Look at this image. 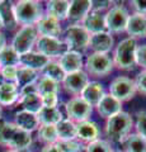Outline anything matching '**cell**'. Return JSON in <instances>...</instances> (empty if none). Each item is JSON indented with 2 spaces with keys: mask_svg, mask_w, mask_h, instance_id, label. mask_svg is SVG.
Returning <instances> with one entry per match:
<instances>
[{
  "mask_svg": "<svg viewBox=\"0 0 146 152\" xmlns=\"http://www.w3.org/2000/svg\"><path fill=\"white\" fill-rule=\"evenodd\" d=\"M59 65L61 66L65 75L80 71V70H83V66H84L83 55L75 51H66L60 57Z\"/></svg>",
  "mask_w": 146,
  "mask_h": 152,
  "instance_id": "5bb4252c",
  "label": "cell"
},
{
  "mask_svg": "<svg viewBox=\"0 0 146 152\" xmlns=\"http://www.w3.org/2000/svg\"><path fill=\"white\" fill-rule=\"evenodd\" d=\"M97 112L103 118H111L114 114L122 112V103L111 94H104L103 98L97 104Z\"/></svg>",
  "mask_w": 146,
  "mask_h": 152,
  "instance_id": "2e32d148",
  "label": "cell"
},
{
  "mask_svg": "<svg viewBox=\"0 0 146 152\" xmlns=\"http://www.w3.org/2000/svg\"><path fill=\"white\" fill-rule=\"evenodd\" d=\"M112 1H92V10L101 12L102 9H107L111 7Z\"/></svg>",
  "mask_w": 146,
  "mask_h": 152,
  "instance_id": "f6af8a7d",
  "label": "cell"
},
{
  "mask_svg": "<svg viewBox=\"0 0 146 152\" xmlns=\"http://www.w3.org/2000/svg\"><path fill=\"white\" fill-rule=\"evenodd\" d=\"M65 110H66L67 119L73 121L74 123H80L88 121L93 112V107L89 105L80 96H75L65 103Z\"/></svg>",
  "mask_w": 146,
  "mask_h": 152,
  "instance_id": "9c48e42d",
  "label": "cell"
},
{
  "mask_svg": "<svg viewBox=\"0 0 146 152\" xmlns=\"http://www.w3.org/2000/svg\"><path fill=\"white\" fill-rule=\"evenodd\" d=\"M41 152H61V151L56 143H51V145H46Z\"/></svg>",
  "mask_w": 146,
  "mask_h": 152,
  "instance_id": "bcb514c9",
  "label": "cell"
},
{
  "mask_svg": "<svg viewBox=\"0 0 146 152\" xmlns=\"http://www.w3.org/2000/svg\"><path fill=\"white\" fill-rule=\"evenodd\" d=\"M126 32L131 38H145L146 37V15L145 14L135 13L130 15L127 22Z\"/></svg>",
  "mask_w": 146,
  "mask_h": 152,
  "instance_id": "e0dca14e",
  "label": "cell"
},
{
  "mask_svg": "<svg viewBox=\"0 0 146 152\" xmlns=\"http://www.w3.org/2000/svg\"><path fill=\"white\" fill-rule=\"evenodd\" d=\"M125 152H146V140L137 133H130L122 142Z\"/></svg>",
  "mask_w": 146,
  "mask_h": 152,
  "instance_id": "4dcf8cb0",
  "label": "cell"
},
{
  "mask_svg": "<svg viewBox=\"0 0 146 152\" xmlns=\"http://www.w3.org/2000/svg\"><path fill=\"white\" fill-rule=\"evenodd\" d=\"M135 80L127 77V76H118L109 85V94L118 99L121 103L131 100L136 94Z\"/></svg>",
  "mask_w": 146,
  "mask_h": 152,
  "instance_id": "ba28073f",
  "label": "cell"
},
{
  "mask_svg": "<svg viewBox=\"0 0 146 152\" xmlns=\"http://www.w3.org/2000/svg\"><path fill=\"white\" fill-rule=\"evenodd\" d=\"M18 102L22 105L23 110L33 114H37L43 107L42 105V98L37 93L34 85H29V86L19 90V100Z\"/></svg>",
  "mask_w": 146,
  "mask_h": 152,
  "instance_id": "8fae6325",
  "label": "cell"
},
{
  "mask_svg": "<svg viewBox=\"0 0 146 152\" xmlns=\"http://www.w3.org/2000/svg\"><path fill=\"white\" fill-rule=\"evenodd\" d=\"M113 43L114 39L108 31L94 33L90 34L89 38V48H92L97 53H108L113 48Z\"/></svg>",
  "mask_w": 146,
  "mask_h": 152,
  "instance_id": "4fadbf2b",
  "label": "cell"
},
{
  "mask_svg": "<svg viewBox=\"0 0 146 152\" xmlns=\"http://www.w3.org/2000/svg\"><path fill=\"white\" fill-rule=\"evenodd\" d=\"M4 47H7V38L4 36V33L0 32V52L4 50Z\"/></svg>",
  "mask_w": 146,
  "mask_h": 152,
  "instance_id": "7dc6e473",
  "label": "cell"
},
{
  "mask_svg": "<svg viewBox=\"0 0 146 152\" xmlns=\"http://www.w3.org/2000/svg\"><path fill=\"white\" fill-rule=\"evenodd\" d=\"M42 105L47 108H57L59 96L57 94H46L42 95Z\"/></svg>",
  "mask_w": 146,
  "mask_h": 152,
  "instance_id": "7bdbcfd3",
  "label": "cell"
},
{
  "mask_svg": "<svg viewBox=\"0 0 146 152\" xmlns=\"http://www.w3.org/2000/svg\"><path fill=\"white\" fill-rule=\"evenodd\" d=\"M0 20L4 28L12 31L14 29L18 23L15 15H14V4L8 0H1L0 1Z\"/></svg>",
  "mask_w": 146,
  "mask_h": 152,
  "instance_id": "484cf974",
  "label": "cell"
},
{
  "mask_svg": "<svg viewBox=\"0 0 146 152\" xmlns=\"http://www.w3.org/2000/svg\"><path fill=\"white\" fill-rule=\"evenodd\" d=\"M14 123H15L17 127H19L21 129L29 132V133L38 129V127H40L37 114L26 112V110H23V109L15 113V122Z\"/></svg>",
  "mask_w": 146,
  "mask_h": 152,
  "instance_id": "603a6c76",
  "label": "cell"
},
{
  "mask_svg": "<svg viewBox=\"0 0 146 152\" xmlns=\"http://www.w3.org/2000/svg\"><path fill=\"white\" fill-rule=\"evenodd\" d=\"M17 72H18V66H8V67L0 69V76H1L3 81L5 83H15Z\"/></svg>",
  "mask_w": 146,
  "mask_h": 152,
  "instance_id": "f35d334b",
  "label": "cell"
},
{
  "mask_svg": "<svg viewBox=\"0 0 146 152\" xmlns=\"http://www.w3.org/2000/svg\"><path fill=\"white\" fill-rule=\"evenodd\" d=\"M19 65V55L12 46L4 47L0 52V67H8V66H18Z\"/></svg>",
  "mask_w": 146,
  "mask_h": 152,
  "instance_id": "e575fe53",
  "label": "cell"
},
{
  "mask_svg": "<svg viewBox=\"0 0 146 152\" xmlns=\"http://www.w3.org/2000/svg\"><path fill=\"white\" fill-rule=\"evenodd\" d=\"M36 31L41 37H55L60 38V34L62 29H61L60 22L56 20L55 18L45 14L41 20L36 24Z\"/></svg>",
  "mask_w": 146,
  "mask_h": 152,
  "instance_id": "9a60e30c",
  "label": "cell"
},
{
  "mask_svg": "<svg viewBox=\"0 0 146 152\" xmlns=\"http://www.w3.org/2000/svg\"><path fill=\"white\" fill-rule=\"evenodd\" d=\"M56 145L59 146L61 152H81L84 150V146L78 142L76 140L71 141H57Z\"/></svg>",
  "mask_w": 146,
  "mask_h": 152,
  "instance_id": "8d00e7d4",
  "label": "cell"
},
{
  "mask_svg": "<svg viewBox=\"0 0 146 152\" xmlns=\"http://www.w3.org/2000/svg\"><path fill=\"white\" fill-rule=\"evenodd\" d=\"M89 33L83 26L73 24L69 26L64 33V43L66 45L67 51H75L81 53L83 51L89 48Z\"/></svg>",
  "mask_w": 146,
  "mask_h": 152,
  "instance_id": "277c9868",
  "label": "cell"
},
{
  "mask_svg": "<svg viewBox=\"0 0 146 152\" xmlns=\"http://www.w3.org/2000/svg\"><path fill=\"white\" fill-rule=\"evenodd\" d=\"M112 147L109 145V142H107L104 140H95L88 143L85 147V152H112Z\"/></svg>",
  "mask_w": 146,
  "mask_h": 152,
  "instance_id": "74e56055",
  "label": "cell"
},
{
  "mask_svg": "<svg viewBox=\"0 0 146 152\" xmlns=\"http://www.w3.org/2000/svg\"><path fill=\"white\" fill-rule=\"evenodd\" d=\"M89 83V76L84 70L76 71L73 74L65 75V77L62 80V86L66 90L69 94L73 95H80L84 88Z\"/></svg>",
  "mask_w": 146,
  "mask_h": 152,
  "instance_id": "7c38bea8",
  "label": "cell"
},
{
  "mask_svg": "<svg viewBox=\"0 0 146 152\" xmlns=\"http://www.w3.org/2000/svg\"><path fill=\"white\" fill-rule=\"evenodd\" d=\"M38 72L34 70H31L28 67H23L19 66L18 67V72H17V80L15 84L19 90H22L23 88H27L29 85H34L38 80Z\"/></svg>",
  "mask_w": 146,
  "mask_h": 152,
  "instance_id": "f1b7e54d",
  "label": "cell"
},
{
  "mask_svg": "<svg viewBox=\"0 0 146 152\" xmlns=\"http://www.w3.org/2000/svg\"><path fill=\"white\" fill-rule=\"evenodd\" d=\"M37 134L38 138L42 142H46L47 145L56 143L59 141L57 137V131H56V126H50V124H41L37 129Z\"/></svg>",
  "mask_w": 146,
  "mask_h": 152,
  "instance_id": "d590c367",
  "label": "cell"
},
{
  "mask_svg": "<svg viewBox=\"0 0 146 152\" xmlns=\"http://www.w3.org/2000/svg\"><path fill=\"white\" fill-rule=\"evenodd\" d=\"M134 119L128 113L120 112L107 119L106 133L108 138L114 142H123V140L131 133Z\"/></svg>",
  "mask_w": 146,
  "mask_h": 152,
  "instance_id": "7a4b0ae2",
  "label": "cell"
},
{
  "mask_svg": "<svg viewBox=\"0 0 146 152\" xmlns=\"http://www.w3.org/2000/svg\"><path fill=\"white\" fill-rule=\"evenodd\" d=\"M104 94H106L104 88H103V85L101 83L89 81L88 85L81 91V94H80V98H81L83 100H85L89 105L95 107Z\"/></svg>",
  "mask_w": 146,
  "mask_h": 152,
  "instance_id": "7402d4cb",
  "label": "cell"
},
{
  "mask_svg": "<svg viewBox=\"0 0 146 152\" xmlns=\"http://www.w3.org/2000/svg\"><path fill=\"white\" fill-rule=\"evenodd\" d=\"M76 138L81 140L83 142H90L99 138V128H98L97 123L92 121H84L76 123Z\"/></svg>",
  "mask_w": 146,
  "mask_h": 152,
  "instance_id": "44dd1931",
  "label": "cell"
},
{
  "mask_svg": "<svg viewBox=\"0 0 146 152\" xmlns=\"http://www.w3.org/2000/svg\"><path fill=\"white\" fill-rule=\"evenodd\" d=\"M136 131L137 134L146 140V112H139L136 114Z\"/></svg>",
  "mask_w": 146,
  "mask_h": 152,
  "instance_id": "ab89813d",
  "label": "cell"
},
{
  "mask_svg": "<svg viewBox=\"0 0 146 152\" xmlns=\"http://www.w3.org/2000/svg\"><path fill=\"white\" fill-rule=\"evenodd\" d=\"M135 85H136V90L140 94L146 95V70H142L140 74H137L135 79Z\"/></svg>",
  "mask_w": 146,
  "mask_h": 152,
  "instance_id": "b9f144b4",
  "label": "cell"
},
{
  "mask_svg": "<svg viewBox=\"0 0 146 152\" xmlns=\"http://www.w3.org/2000/svg\"><path fill=\"white\" fill-rule=\"evenodd\" d=\"M59 141H71L76 140V123L70 119H62L56 124Z\"/></svg>",
  "mask_w": 146,
  "mask_h": 152,
  "instance_id": "f546056e",
  "label": "cell"
},
{
  "mask_svg": "<svg viewBox=\"0 0 146 152\" xmlns=\"http://www.w3.org/2000/svg\"><path fill=\"white\" fill-rule=\"evenodd\" d=\"M19 100V89L15 83L0 84V105H12Z\"/></svg>",
  "mask_w": 146,
  "mask_h": 152,
  "instance_id": "d4e9b609",
  "label": "cell"
},
{
  "mask_svg": "<svg viewBox=\"0 0 146 152\" xmlns=\"http://www.w3.org/2000/svg\"><path fill=\"white\" fill-rule=\"evenodd\" d=\"M14 15H15L17 23L26 26H36L42 17L45 15L43 7L40 1L36 0H21L14 5Z\"/></svg>",
  "mask_w": 146,
  "mask_h": 152,
  "instance_id": "6da1fadb",
  "label": "cell"
},
{
  "mask_svg": "<svg viewBox=\"0 0 146 152\" xmlns=\"http://www.w3.org/2000/svg\"><path fill=\"white\" fill-rule=\"evenodd\" d=\"M112 152H123V151H120V150H113Z\"/></svg>",
  "mask_w": 146,
  "mask_h": 152,
  "instance_id": "681fc988",
  "label": "cell"
},
{
  "mask_svg": "<svg viewBox=\"0 0 146 152\" xmlns=\"http://www.w3.org/2000/svg\"><path fill=\"white\" fill-rule=\"evenodd\" d=\"M1 113H3V110H1V105H0V119H1Z\"/></svg>",
  "mask_w": 146,
  "mask_h": 152,
  "instance_id": "c3c4849f",
  "label": "cell"
},
{
  "mask_svg": "<svg viewBox=\"0 0 146 152\" xmlns=\"http://www.w3.org/2000/svg\"><path fill=\"white\" fill-rule=\"evenodd\" d=\"M17 129H18V127L15 123L0 119V145L9 146Z\"/></svg>",
  "mask_w": 146,
  "mask_h": 152,
  "instance_id": "836d02e7",
  "label": "cell"
},
{
  "mask_svg": "<svg viewBox=\"0 0 146 152\" xmlns=\"http://www.w3.org/2000/svg\"><path fill=\"white\" fill-rule=\"evenodd\" d=\"M37 38H38V33L36 31V27L26 26V27L19 28V31L15 33L10 46L21 56V55H24L27 52L32 51L33 46H36Z\"/></svg>",
  "mask_w": 146,
  "mask_h": 152,
  "instance_id": "8992f818",
  "label": "cell"
},
{
  "mask_svg": "<svg viewBox=\"0 0 146 152\" xmlns=\"http://www.w3.org/2000/svg\"><path fill=\"white\" fill-rule=\"evenodd\" d=\"M0 69H1V67H0Z\"/></svg>",
  "mask_w": 146,
  "mask_h": 152,
  "instance_id": "f5cc1de1",
  "label": "cell"
},
{
  "mask_svg": "<svg viewBox=\"0 0 146 152\" xmlns=\"http://www.w3.org/2000/svg\"><path fill=\"white\" fill-rule=\"evenodd\" d=\"M37 118H38L40 126L41 124H50V126H56L59 122L64 119L62 112L59 108H47L42 107L41 110L37 113Z\"/></svg>",
  "mask_w": 146,
  "mask_h": 152,
  "instance_id": "4316f807",
  "label": "cell"
},
{
  "mask_svg": "<svg viewBox=\"0 0 146 152\" xmlns=\"http://www.w3.org/2000/svg\"><path fill=\"white\" fill-rule=\"evenodd\" d=\"M92 10V1L90 0H73L70 1L67 19L73 22H83Z\"/></svg>",
  "mask_w": 146,
  "mask_h": 152,
  "instance_id": "ffe728a7",
  "label": "cell"
},
{
  "mask_svg": "<svg viewBox=\"0 0 146 152\" xmlns=\"http://www.w3.org/2000/svg\"><path fill=\"white\" fill-rule=\"evenodd\" d=\"M36 90L41 96L42 95H46V94H57L59 90H60V84L54 81L46 76H41L37 80V83L34 84Z\"/></svg>",
  "mask_w": 146,
  "mask_h": 152,
  "instance_id": "1f68e13d",
  "label": "cell"
},
{
  "mask_svg": "<svg viewBox=\"0 0 146 152\" xmlns=\"http://www.w3.org/2000/svg\"><path fill=\"white\" fill-rule=\"evenodd\" d=\"M136 39L134 38H125L122 39L114 50L113 55V64L121 70H132L136 66L135 53H136Z\"/></svg>",
  "mask_w": 146,
  "mask_h": 152,
  "instance_id": "3957f363",
  "label": "cell"
},
{
  "mask_svg": "<svg viewBox=\"0 0 146 152\" xmlns=\"http://www.w3.org/2000/svg\"><path fill=\"white\" fill-rule=\"evenodd\" d=\"M113 58L108 53H97L94 52L87 57L85 61V72L94 77H103L113 70Z\"/></svg>",
  "mask_w": 146,
  "mask_h": 152,
  "instance_id": "5b68a950",
  "label": "cell"
},
{
  "mask_svg": "<svg viewBox=\"0 0 146 152\" xmlns=\"http://www.w3.org/2000/svg\"><path fill=\"white\" fill-rule=\"evenodd\" d=\"M132 5L136 9V13L146 15V0H135V1H132Z\"/></svg>",
  "mask_w": 146,
  "mask_h": 152,
  "instance_id": "ee69618b",
  "label": "cell"
},
{
  "mask_svg": "<svg viewBox=\"0 0 146 152\" xmlns=\"http://www.w3.org/2000/svg\"><path fill=\"white\" fill-rule=\"evenodd\" d=\"M3 27V24H1V20H0V28H1Z\"/></svg>",
  "mask_w": 146,
  "mask_h": 152,
  "instance_id": "816d5d0a",
  "label": "cell"
},
{
  "mask_svg": "<svg viewBox=\"0 0 146 152\" xmlns=\"http://www.w3.org/2000/svg\"><path fill=\"white\" fill-rule=\"evenodd\" d=\"M135 60H136V65H139L144 70H146V45H141V46L137 45Z\"/></svg>",
  "mask_w": 146,
  "mask_h": 152,
  "instance_id": "60d3db41",
  "label": "cell"
},
{
  "mask_svg": "<svg viewBox=\"0 0 146 152\" xmlns=\"http://www.w3.org/2000/svg\"><path fill=\"white\" fill-rule=\"evenodd\" d=\"M5 152H17V151H14V150H8V151H5Z\"/></svg>",
  "mask_w": 146,
  "mask_h": 152,
  "instance_id": "f907efd6",
  "label": "cell"
},
{
  "mask_svg": "<svg viewBox=\"0 0 146 152\" xmlns=\"http://www.w3.org/2000/svg\"><path fill=\"white\" fill-rule=\"evenodd\" d=\"M104 18H106V28L111 34L112 33H122L126 32L130 14L123 5H114L109 8V10L107 12Z\"/></svg>",
  "mask_w": 146,
  "mask_h": 152,
  "instance_id": "52a82bcc",
  "label": "cell"
},
{
  "mask_svg": "<svg viewBox=\"0 0 146 152\" xmlns=\"http://www.w3.org/2000/svg\"><path fill=\"white\" fill-rule=\"evenodd\" d=\"M31 145H32V136H31V133L23 131V129H21V128L18 127L17 132L14 133L10 143H9V147H10L12 150L17 151V152H21V151L28 150L31 147Z\"/></svg>",
  "mask_w": 146,
  "mask_h": 152,
  "instance_id": "83f0119b",
  "label": "cell"
},
{
  "mask_svg": "<svg viewBox=\"0 0 146 152\" xmlns=\"http://www.w3.org/2000/svg\"><path fill=\"white\" fill-rule=\"evenodd\" d=\"M70 1L67 0H51V1H47L46 14L55 18L59 22L65 20V19H67Z\"/></svg>",
  "mask_w": 146,
  "mask_h": 152,
  "instance_id": "cb8c5ba5",
  "label": "cell"
},
{
  "mask_svg": "<svg viewBox=\"0 0 146 152\" xmlns=\"http://www.w3.org/2000/svg\"><path fill=\"white\" fill-rule=\"evenodd\" d=\"M37 52L43 55L48 58H55V57H61L67 51L66 45L62 39L55 37H41L38 36L36 42Z\"/></svg>",
  "mask_w": 146,
  "mask_h": 152,
  "instance_id": "30bf717a",
  "label": "cell"
},
{
  "mask_svg": "<svg viewBox=\"0 0 146 152\" xmlns=\"http://www.w3.org/2000/svg\"><path fill=\"white\" fill-rule=\"evenodd\" d=\"M42 76H46L51 80H54L56 83H62V80L65 77V72L61 69V66L56 61H50L43 69H42Z\"/></svg>",
  "mask_w": 146,
  "mask_h": 152,
  "instance_id": "d6a6232c",
  "label": "cell"
},
{
  "mask_svg": "<svg viewBox=\"0 0 146 152\" xmlns=\"http://www.w3.org/2000/svg\"><path fill=\"white\" fill-rule=\"evenodd\" d=\"M50 61L51 60L48 57H46L43 55H41L40 52H34V51L27 52V53L19 56V65L21 66L34 70L37 72L42 71V69H43Z\"/></svg>",
  "mask_w": 146,
  "mask_h": 152,
  "instance_id": "ac0fdd59",
  "label": "cell"
},
{
  "mask_svg": "<svg viewBox=\"0 0 146 152\" xmlns=\"http://www.w3.org/2000/svg\"><path fill=\"white\" fill-rule=\"evenodd\" d=\"M81 26L85 29L94 34V33H99V32H104L106 28V18L104 14L102 12H97V10H90V13L83 19Z\"/></svg>",
  "mask_w": 146,
  "mask_h": 152,
  "instance_id": "d6986e66",
  "label": "cell"
}]
</instances>
